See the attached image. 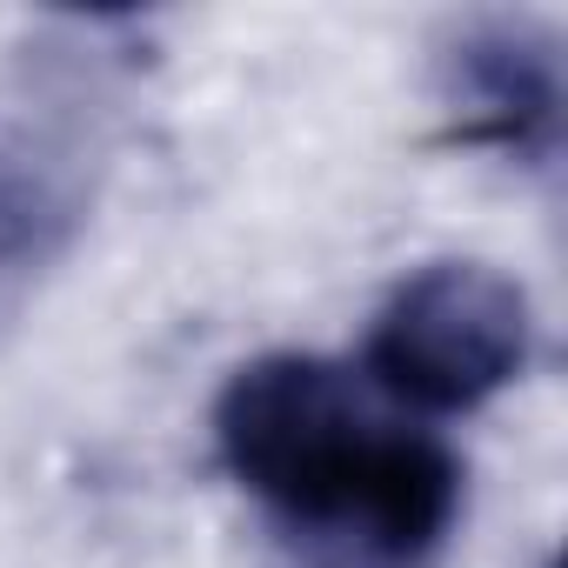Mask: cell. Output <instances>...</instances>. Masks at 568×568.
Masks as SVG:
<instances>
[{
	"label": "cell",
	"mask_w": 568,
	"mask_h": 568,
	"mask_svg": "<svg viewBox=\"0 0 568 568\" xmlns=\"http://www.w3.org/2000/svg\"><path fill=\"white\" fill-rule=\"evenodd\" d=\"M221 468L308 568H428L462 515V462L395 422L328 355H261L214 402Z\"/></svg>",
	"instance_id": "obj_1"
},
{
	"label": "cell",
	"mask_w": 568,
	"mask_h": 568,
	"mask_svg": "<svg viewBox=\"0 0 568 568\" xmlns=\"http://www.w3.org/2000/svg\"><path fill=\"white\" fill-rule=\"evenodd\" d=\"M528 295L488 261H428L382 302L362 382L415 415H468L528 368Z\"/></svg>",
	"instance_id": "obj_2"
},
{
	"label": "cell",
	"mask_w": 568,
	"mask_h": 568,
	"mask_svg": "<svg viewBox=\"0 0 568 568\" xmlns=\"http://www.w3.org/2000/svg\"><path fill=\"white\" fill-rule=\"evenodd\" d=\"M442 101L462 141L501 148L515 161H548L561 134V61L528 21H475L442 54Z\"/></svg>",
	"instance_id": "obj_3"
},
{
	"label": "cell",
	"mask_w": 568,
	"mask_h": 568,
	"mask_svg": "<svg viewBox=\"0 0 568 568\" xmlns=\"http://www.w3.org/2000/svg\"><path fill=\"white\" fill-rule=\"evenodd\" d=\"M88 214V134L34 94L0 108V281L61 261Z\"/></svg>",
	"instance_id": "obj_4"
}]
</instances>
